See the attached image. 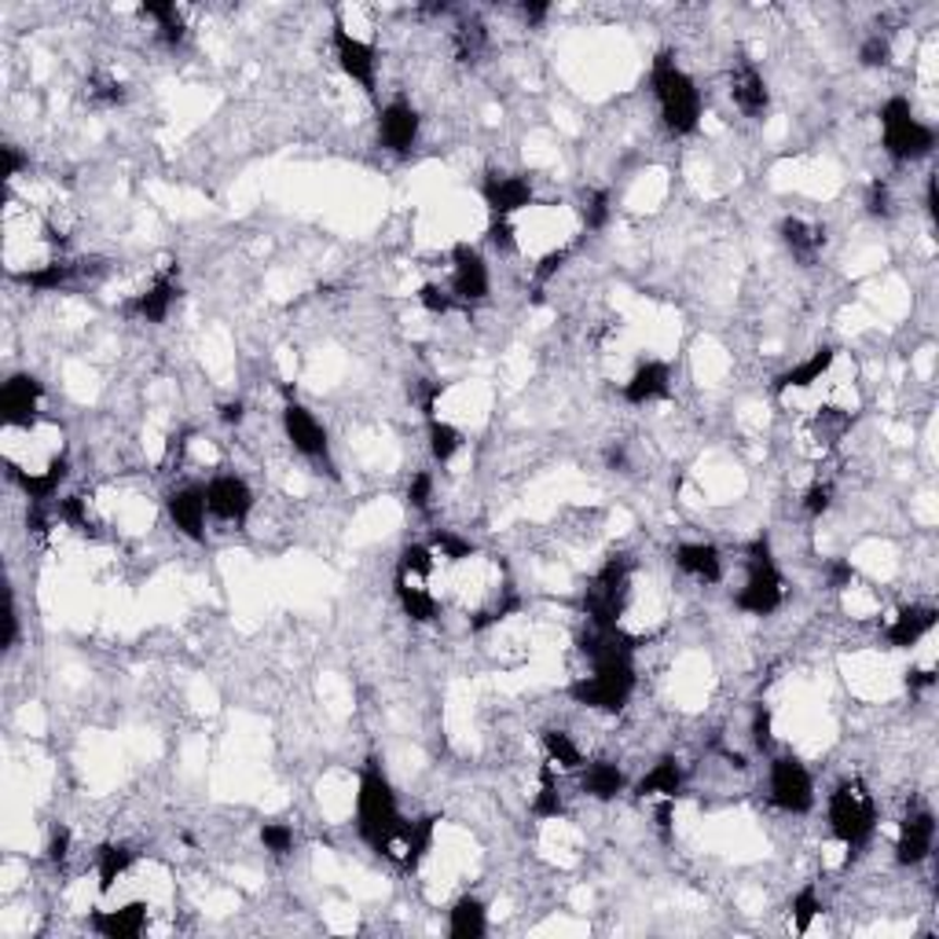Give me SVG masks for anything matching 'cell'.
<instances>
[{"instance_id":"1","label":"cell","mask_w":939,"mask_h":939,"mask_svg":"<svg viewBox=\"0 0 939 939\" xmlns=\"http://www.w3.org/2000/svg\"><path fill=\"white\" fill-rule=\"evenodd\" d=\"M650 88H653V99H658L664 129H669L672 136L698 133L701 115H705L701 88H698V81L675 63L672 52H658V59H653Z\"/></svg>"},{"instance_id":"2","label":"cell","mask_w":939,"mask_h":939,"mask_svg":"<svg viewBox=\"0 0 939 939\" xmlns=\"http://www.w3.org/2000/svg\"><path fill=\"white\" fill-rule=\"evenodd\" d=\"M404 826L397 793H393V782L386 779L378 760H368L360 771V785H357V833L360 841L371 847V852H382L389 844V836Z\"/></svg>"},{"instance_id":"3","label":"cell","mask_w":939,"mask_h":939,"mask_svg":"<svg viewBox=\"0 0 939 939\" xmlns=\"http://www.w3.org/2000/svg\"><path fill=\"white\" fill-rule=\"evenodd\" d=\"M782 602H785V577L771 554V543H767V537H760L745 551V580L738 594H734V605L742 613H749V617H771V613L782 610Z\"/></svg>"},{"instance_id":"4","label":"cell","mask_w":939,"mask_h":939,"mask_svg":"<svg viewBox=\"0 0 939 939\" xmlns=\"http://www.w3.org/2000/svg\"><path fill=\"white\" fill-rule=\"evenodd\" d=\"M628 602H631V562L617 554V558H610L594 573L588 591H583V617H588L591 628L613 631L621 628Z\"/></svg>"},{"instance_id":"5","label":"cell","mask_w":939,"mask_h":939,"mask_svg":"<svg viewBox=\"0 0 939 939\" xmlns=\"http://www.w3.org/2000/svg\"><path fill=\"white\" fill-rule=\"evenodd\" d=\"M826 815H830V833L844 847H863L877 830V800L863 779H844L836 785Z\"/></svg>"},{"instance_id":"6","label":"cell","mask_w":939,"mask_h":939,"mask_svg":"<svg viewBox=\"0 0 939 939\" xmlns=\"http://www.w3.org/2000/svg\"><path fill=\"white\" fill-rule=\"evenodd\" d=\"M881 144L892 161H922L936 151V129L914 115L906 96H892L881 107Z\"/></svg>"},{"instance_id":"7","label":"cell","mask_w":939,"mask_h":939,"mask_svg":"<svg viewBox=\"0 0 939 939\" xmlns=\"http://www.w3.org/2000/svg\"><path fill=\"white\" fill-rule=\"evenodd\" d=\"M767 793L785 815H807L815 807V779L796 756H774L767 771Z\"/></svg>"},{"instance_id":"8","label":"cell","mask_w":939,"mask_h":939,"mask_svg":"<svg viewBox=\"0 0 939 939\" xmlns=\"http://www.w3.org/2000/svg\"><path fill=\"white\" fill-rule=\"evenodd\" d=\"M282 433H287L290 448H294L301 459H309L312 467H320V473L327 470L330 478H335V459H330L327 430H323V422L312 416L305 404L287 400V408H282Z\"/></svg>"},{"instance_id":"9","label":"cell","mask_w":939,"mask_h":939,"mask_svg":"<svg viewBox=\"0 0 939 939\" xmlns=\"http://www.w3.org/2000/svg\"><path fill=\"white\" fill-rule=\"evenodd\" d=\"M330 48H335V59H338L341 74H346L352 85H360L363 93L375 99L378 96V52H375V45L357 37L346 23H341V19H335V29H330Z\"/></svg>"},{"instance_id":"10","label":"cell","mask_w":939,"mask_h":939,"mask_svg":"<svg viewBox=\"0 0 939 939\" xmlns=\"http://www.w3.org/2000/svg\"><path fill=\"white\" fill-rule=\"evenodd\" d=\"M448 272H452L448 290L459 305L470 309V305H481V301L489 298L492 272H489V261H484L478 246H470V242H456V246H452V268Z\"/></svg>"},{"instance_id":"11","label":"cell","mask_w":939,"mask_h":939,"mask_svg":"<svg viewBox=\"0 0 939 939\" xmlns=\"http://www.w3.org/2000/svg\"><path fill=\"white\" fill-rule=\"evenodd\" d=\"M206 503H209V518L220 521V525H242L250 521L254 514V489H250L246 478L239 473H217V478L206 481Z\"/></svg>"},{"instance_id":"12","label":"cell","mask_w":939,"mask_h":939,"mask_svg":"<svg viewBox=\"0 0 939 939\" xmlns=\"http://www.w3.org/2000/svg\"><path fill=\"white\" fill-rule=\"evenodd\" d=\"M40 400H45V386L19 371L0 386V419H4V430H34L37 426V411Z\"/></svg>"},{"instance_id":"13","label":"cell","mask_w":939,"mask_h":939,"mask_svg":"<svg viewBox=\"0 0 939 939\" xmlns=\"http://www.w3.org/2000/svg\"><path fill=\"white\" fill-rule=\"evenodd\" d=\"M422 133V118L419 110L408 104V99H393L378 110V144L389 151V155H411L419 144Z\"/></svg>"},{"instance_id":"14","label":"cell","mask_w":939,"mask_h":939,"mask_svg":"<svg viewBox=\"0 0 939 939\" xmlns=\"http://www.w3.org/2000/svg\"><path fill=\"white\" fill-rule=\"evenodd\" d=\"M481 198L492 209V220H510L514 214L532 206V180L521 173H484Z\"/></svg>"},{"instance_id":"15","label":"cell","mask_w":939,"mask_h":939,"mask_svg":"<svg viewBox=\"0 0 939 939\" xmlns=\"http://www.w3.org/2000/svg\"><path fill=\"white\" fill-rule=\"evenodd\" d=\"M433 836H437V819H404V826L389 836V844L378 855H386L400 870H419V863L433 852Z\"/></svg>"},{"instance_id":"16","label":"cell","mask_w":939,"mask_h":939,"mask_svg":"<svg viewBox=\"0 0 939 939\" xmlns=\"http://www.w3.org/2000/svg\"><path fill=\"white\" fill-rule=\"evenodd\" d=\"M166 514L173 521L180 537L202 543L206 540V521H209V503H206V484H184L173 489L166 499Z\"/></svg>"},{"instance_id":"17","label":"cell","mask_w":939,"mask_h":939,"mask_svg":"<svg viewBox=\"0 0 939 939\" xmlns=\"http://www.w3.org/2000/svg\"><path fill=\"white\" fill-rule=\"evenodd\" d=\"M936 847V815L928 807H914L903 815L900 836H895V863L922 866Z\"/></svg>"},{"instance_id":"18","label":"cell","mask_w":939,"mask_h":939,"mask_svg":"<svg viewBox=\"0 0 939 939\" xmlns=\"http://www.w3.org/2000/svg\"><path fill=\"white\" fill-rule=\"evenodd\" d=\"M177 298H180L177 265H169V268H161L133 301H129V312L144 323H166L169 312H173V305H177Z\"/></svg>"},{"instance_id":"19","label":"cell","mask_w":939,"mask_h":939,"mask_svg":"<svg viewBox=\"0 0 939 939\" xmlns=\"http://www.w3.org/2000/svg\"><path fill=\"white\" fill-rule=\"evenodd\" d=\"M669 393H672V368L664 360H642L628 375V382L621 386V397L635 404V408L658 404L669 397Z\"/></svg>"},{"instance_id":"20","label":"cell","mask_w":939,"mask_h":939,"mask_svg":"<svg viewBox=\"0 0 939 939\" xmlns=\"http://www.w3.org/2000/svg\"><path fill=\"white\" fill-rule=\"evenodd\" d=\"M936 617H939L936 605H903L884 628L888 646H895V650H914L917 642H925L928 635H932Z\"/></svg>"},{"instance_id":"21","label":"cell","mask_w":939,"mask_h":939,"mask_svg":"<svg viewBox=\"0 0 939 939\" xmlns=\"http://www.w3.org/2000/svg\"><path fill=\"white\" fill-rule=\"evenodd\" d=\"M672 562H675V569H679L683 577L698 580V583H705V588H712V583L723 580V554H720L715 543H705V540L679 543L675 554H672Z\"/></svg>"},{"instance_id":"22","label":"cell","mask_w":939,"mask_h":939,"mask_svg":"<svg viewBox=\"0 0 939 939\" xmlns=\"http://www.w3.org/2000/svg\"><path fill=\"white\" fill-rule=\"evenodd\" d=\"M731 104L745 118H763L767 107H771V88H767L763 74L753 63H738L731 70Z\"/></svg>"},{"instance_id":"23","label":"cell","mask_w":939,"mask_h":939,"mask_svg":"<svg viewBox=\"0 0 939 939\" xmlns=\"http://www.w3.org/2000/svg\"><path fill=\"white\" fill-rule=\"evenodd\" d=\"M683 785H686L683 763L672 760V756H664V760H658L639 782H635V796H642V800H658V804L661 800H679Z\"/></svg>"},{"instance_id":"24","label":"cell","mask_w":939,"mask_h":939,"mask_svg":"<svg viewBox=\"0 0 939 939\" xmlns=\"http://www.w3.org/2000/svg\"><path fill=\"white\" fill-rule=\"evenodd\" d=\"M833 363H836V349H830V346L815 349L807 360H800L796 368L782 371V375L774 378V397H785V393H793V389H811V386H819V382L833 371Z\"/></svg>"},{"instance_id":"25","label":"cell","mask_w":939,"mask_h":939,"mask_svg":"<svg viewBox=\"0 0 939 939\" xmlns=\"http://www.w3.org/2000/svg\"><path fill=\"white\" fill-rule=\"evenodd\" d=\"M147 911L151 906L144 900L121 903V906H115V911H96L93 928L107 939H136L147 928Z\"/></svg>"},{"instance_id":"26","label":"cell","mask_w":939,"mask_h":939,"mask_svg":"<svg viewBox=\"0 0 939 939\" xmlns=\"http://www.w3.org/2000/svg\"><path fill=\"white\" fill-rule=\"evenodd\" d=\"M580 790L591 796V800H617V796L628 790V774H624L621 763L613 760H591L580 767Z\"/></svg>"},{"instance_id":"27","label":"cell","mask_w":939,"mask_h":939,"mask_svg":"<svg viewBox=\"0 0 939 939\" xmlns=\"http://www.w3.org/2000/svg\"><path fill=\"white\" fill-rule=\"evenodd\" d=\"M779 236L785 242V250H790L796 261H804V265H811L826 246V228L811 225V220H804V217H785L779 225Z\"/></svg>"},{"instance_id":"28","label":"cell","mask_w":939,"mask_h":939,"mask_svg":"<svg viewBox=\"0 0 939 939\" xmlns=\"http://www.w3.org/2000/svg\"><path fill=\"white\" fill-rule=\"evenodd\" d=\"M12 478H15L19 489L26 492L29 503H48V499H52L56 492H59L63 478H67V456H52L45 470H29V473L19 470V467H12Z\"/></svg>"},{"instance_id":"29","label":"cell","mask_w":939,"mask_h":939,"mask_svg":"<svg viewBox=\"0 0 939 939\" xmlns=\"http://www.w3.org/2000/svg\"><path fill=\"white\" fill-rule=\"evenodd\" d=\"M397 599H400V610L408 613L416 624L437 621L441 602H437V594L430 591V580H411V577H400L397 573Z\"/></svg>"},{"instance_id":"30","label":"cell","mask_w":939,"mask_h":939,"mask_svg":"<svg viewBox=\"0 0 939 939\" xmlns=\"http://www.w3.org/2000/svg\"><path fill=\"white\" fill-rule=\"evenodd\" d=\"M489 932V911L478 895H462L448 911V936L452 939H481Z\"/></svg>"},{"instance_id":"31","label":"cell","mask_w":939,"mask_h":939,"mask_svg":"<svg viewBox=\"0 0 939 939\" xmlns=\"http://www.w3.org/2000/svg\"><path fill=\"white\" fill-rule=\"evenodd\" d=\"M136 866V852L129 844H104L96 852V877H99V892L110 895L115 884Z\"/></svg>"},{"instance_id":"32","label":"cell","mask_w":939,"mask_h":939,"mask_svg":"<svg viewBox=\"0 0 939 939\" xmlns=\"http://www.w3.org/2000/svg\"><path fill=\"white\" fill-rule=\"evenodd\" d=\"M540 742H543V756H547V763L554 771H580V767L588 763L577 738H573L569 731H562V726H547V731L540 734Z\"/></svg>"},{"instance_id":"33","label":"cell","mask_w":939,"mask_h":939,"mask_svg":"<svg viewBox=\"0 0 939 939\" xmlns=\"http://www.w3.org/2000/svg\"><path fill=\"white\" fill-rule=\"evenodd\" d=\"M140 15L155 23V34H158V40H161L166 48H180V45H184L188 23H184V12H180L177 4H158V0H155V4L140 8Z\"/></svg>"},{"instance_id":"34","label":"cell","mask_w":939,"mask_h":939,"mask_svg":"<svg viewBox=\"0 0 939 939\" xmlns=\"http://www.w3.org/2000/svg\"><path fill=\"white\" fill-rule=\"evenodd\" d=\"M529 811H532V819H540V822L562 819V815H565V800H562V790H558V771H554L547 760H543V767H540V785H537V796H532Z\"/></svg>"},{"instance_id":"35","label":"cell","mask_w":939,"mask_h":939,"mask_svg":"<svg viewBox=\"0 0 939 939\" xmlns=\"http://www.w3.org/2000/svg\"><path fill=\"white\" fill-rule=\"evenodd\" d=\"M77 261H70V257H52V261H45V265H37V268H29V272H23V279L29 290H40V294H48V290H59V287H67L70 279L77 276Z\"/></svg>"},{"instance_id":"36","label":"cell","mask_w":939,"mask_h":939,"mask_svg":"<svg viewBox=\"0 0 939 939\" xmlns=\"http://www.w3.org/2000/svg\"><path fill=\"white\" fill-rule=\"evenodd\" d=\"M426 433H430V456L433 462H452L462 452V433L452 426V422H444L437 416H426Z\"/></svg>"},{"instance_id":"37","label":"cell","mask_w":939,"mask_h":939,"mask_svg":"<svg viewBox=\"0 0 939 939\" xmlns=\"http://www.w3.org/2000/svg\"><path fill=\"white\" fill-rule=\"evenodd\" d=\"M437 554H433L430 543H411V547L400 551V565L397 573L400 577H411V580H433L437 577Z\"/></svg>"},{"instance_id":"38","label":"cell","mask_w":939,"mask_h":939,"mask_svg":"<svg viewBox=\"0 0 939 939\" xmlns=\"http://www.w3.org/2000/svg\"><path fill=\"white\" fill-rule=\"evenodd\" d=\"M85 96H88V104H96V107H118L121 99H125V85H121L115 74H107V70H96V74H88L85 81Z\"/></svg>"},{"instance_id":"39","label":"cell","mask_w":939,"mask_h":939,"mask_svg":"<svg viewBox=\"0 0 939 939\" xmlns=\"http://www.w3.org/2000/svg\"><path fill=\"white\" fill-rule=\"evenodd\" d=\"M433 554H437V562L444 558L448 565H462V562H470L473 554H478V547H473L470 540H462V537H456V532H448V529H441V532H433Z\"/></svg>"},{"instance_id":"40","label":"cell","mask_w":939,"mask_h":939,"mask_svg":"<svg viewBox=\"0 0 939 939\" xmlns=\"http://www.w3.org/2000/svg\"><path fill=\"white\" fill-rule=\"evenodd\" d=\"M822 914V900H819V892H815L811 884L807 888H800V892L793 895V932L796 936H807L811 932V925H815V917Z\"/></svg>"},{"instance_id":"41","label":"cell","mask_w":939,"mask_h":939,"mask_svg":"<svg viewBox=\"0 0 939 939\" xmlns=\"http://www.w3.org/2000/svg\"><path fill=\"white\" fill-rule=\"evenodd\" d=\"M456 56L462 59V63H473V59H481L484 45H489V34H484V26L478 23V19H470V23H459L456 26Z\"/></svg>"},{"instance_id":"42","label":"cell","mask_w":939,"mask_h":939,"mask_svg":"<svg viewBox=\"0 0 939 939\" xmlns=\"http://www.w3.org/2000/svg\"><path fill=\"white\" fill-rule=\"evenodd\" d=\"M610 214H613L610 191H583V198H580V220H583V228H588V231H602L605 225H610Z\"/></svg>"},{"instance_id":"43","label":"cell","mask_w":939,"mask_h":939,"mask_svg":"<svg viewBox=\"0 0 939 939\" xmlns=\"http://www.w3.org/2000/svg\"><path fill=\"white\" fill-rule=\"evenodd\" d=\"M56 518L63 521V525H70V529L85 532V537L96 529V521H93V514H88V499H85V496H63V499H59V507H56Z\"/></svg>"},{"instance_id":"44","label":"cell","mask_w":939,"mask_h":939,"mask_svg":"<svg viewBox=\"0 0 939 939\" xmlns=\"http://www.w3.org/2000/svg\"><path fill=\"white\" fill-rule=\"evenodd\" d=\"M416 298H419V305L430 312V316H448V312L459 309V301L452 298V290L441 287V282H422Z\"/></svg>"},{"instance_id":"45","label":"cell","mask_w":939,"mask_h":939,"mask_svg":"<svg viewBox=\"0 0 939 939\" xmlns=\"http://www.w3.org/2000/svg\"><path fill=\"white\" fill-rule=\"evenodd\" d=\"M261 844H265L268 855L282 859V855L294 852V830H290L287 822H265L261 826Z\"/></svg>"},{"instance_id":"46","label":"cell","mask_w":939,"mask_h":939,"mask_svg":"<svg viewBox=\"0 0 939 939\" xmlns=\"http://www.w3.org/2000/svg\"><path fill=\"white\" fill-rule=\"evenodd\" d=\"M489 246L496 250L499 257H514L518 254V231H514V225L510 220H492L489 225Z\"/></svg>"},{"instance_id":"47","label":"cell","mask_w":939,"mask_h":939,"mask_svg":"<svg viewBox=\"0 0 939 939\" xmlns=\"http://www.w3.org/2000/svg\"><path fill=\"white\" fill-rule=\"evenodd\" d=\"M888 59H892V40H888L884 34H870L859 45V63L863 67H888Z\"/></svg>"},{"instance_id":"48","label":"cell","mask_w":939,"mask_h":939,"mask_svg":"<svg viewBox=\"0 0 939 939\" xmlns=\"http://www.w3.org/2000/svg\"><path fill=\"white\" fill-rule=\"evenodd\" d=\"M866 214L877 220L892 217V191H888L884 180H870V188H866Z\"/></svg>"},{"instance_id":"49","label":"cell","mask_w":939,"mask_h":939,"mask_svg":"<svg viewBox=\"0 0 939 939\" xmlns=\"http://www.w3.org/2000/svg\"><path fill=\"white\" fill-rule=\"evenodd\" d=\"M830 507H833V484L830 481H815L811 489L804 492V510L811 514V518H822Z\"/></svg>"},{"instance_id":"50","label":"cell","mask_w":939,"mask_h":939,"mask_svg":"<svg viewBox=\"0 0 939 939\" xmlns=\"http://www.w3.org/2000/svg\"><path fill=\"white\" fill-rule=\"evenodd\" d=\"M408 503L422 514L430 510V503H433V473L430 470H419L416 478L408 481Z\"/></svg>"},{"instance_id":"51","label":"cell","mask_w":939,"mask_h":939,"mask_svg":"<svg viewBox=\"0 0 939 939\" xmlns=\"http://www.w3.org/2000/svg\"><path fill=\"white\" fill-rule=\"evenodd\" d=\"M569 254H573L569 246H558V250H547V254L540 257L537 272H532V276H537V282H540V287H543V282H547V279H554V276H558V272H562V265H565V261H569Z\"/></svg>"},{"instance_id":"52","label":"cell","mask_w":939,"mask_h":939,"mask_svg":"<svg viewBox=\"0 0 939 939\" xmlns=\"http://www.w3.org/2000/svg\"><path fill=\"white\" fill-rule=\"evenodd\" d=\"M29 166L26 155L19 151L15 144H4L0 147V177H4V184H12V180L23 173V169Z\"/></svg>"},{"instance_id":"53","label":"cell","mask_w":939,"mask_h":939,"mask_svg":"<svg viewBox=\"0 0 939 939\" xmlns=\"http://www.w3.org/2000/svg\"><path fill=\"white\" fill-rule=\"evenodd\" d=\"M70 841H74V836H70V830L67 826H56L52 830V836H48V863H56V866H63L67 859H70Z\"/></svg>"},{"instance_id":"54","label":"cell","mask_w":939,"mask_h":939,"mask_svg":"<svg viewBox=\"0 0 939 939\" xmlns=\"http://www.w3.org/2000/svg\"><path fill=\"white\" fill-rule=\"evenodd\" d=\"M753 745L756 749H771V712L763 709V705H756L753 709Z\"/></svg>"},{"instance_id":"55","label":"cell","mask_w":939,"mask_h":939,"mask_svg":"<svg viewBox=\"0 0 939 939\" xmlns=\"http://www.w3.org/2000/svg\"><path fill=\"white\" fill-rule=\"evenodd\" d=\"M906 686H911V690H932L936 669L932 664H911V672H906Z\"/></svg>"},{"instance_id":"56","label":"cell","mask_w":939,"mask_h":939,"mask_svg":"<svg viewBox=\"0 0 939 939\" xmlns=\"http://www.w3.org/2000/svg\"><path fill=\"white\" fill-rule=\"evenodd\" d=\"M852 580H855V569H852L847 562H833V565H830V588H833V591L852 588Z\"/></svg>"},{"instance_id":"57","label":"cell","mask_w":939,"mask_h":939,"mask_svg":"<svg viewBox=\"0 0 939 939\" xmlns=\"http://www.w3.org/2000/svg\"><path fill=\"white\" fill-rule=\"evenodd\" d=\"M242 419H246V404H242V400L220 404V422H225V426H239Z\"/></svg>"},{"instance_id":"58","label":"cell","mask_w":939,"mask_h":939,"mask_svg":"<svg viewBox=\"0 0 939 939\" xmlns=\"http://www.w3.org/2000/svg\"><path fill=\"white\" fill-rule=\"evenodd\" d=\"M4 624H8V631H4V646H8V650H12L15 639H19V613H15V602H12V599H8V617H4Z\"/></svg>"},{"instance_id":"59","label":"cell","mask_w":939,"mask_h":939,"mask_svg":"<svg viewBox=\"0 0 939 939\" xmlns=\"http://www.w3.org/2000/svg\"><path fill=\"white\" fill-rule=\"evenodd\" d=\"M547 12H551L547 4H521L525 23H543V19H547Z\"/></svg>"}]
</instances>
